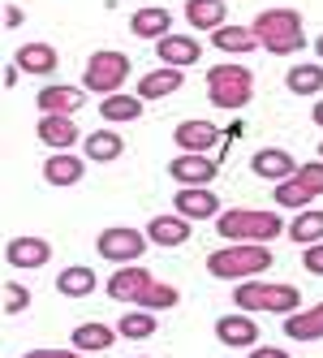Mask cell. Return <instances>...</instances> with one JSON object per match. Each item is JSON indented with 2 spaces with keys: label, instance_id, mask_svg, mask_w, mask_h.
Masks as SVG:
<instances>
[{
  "label": "cell",
  "instance_id": "29",
  "mask_svg": "<svg viewBox=\"0 0 323 358\" xmlns=\"http://www.w3.org/2000/svg\"><path fill=\"white\" fill-rule=\"evenodd\" d=\"M285 87L293 95H319L323 91V61H297V65H289Z\"/></svg>",
  "mask_w": 323,
  "mask_h": 358
},
{
  "label": "cell",
  "instance_id": "26",
  "mask_svg": "<svg viewBox=\"0 0 323 358\" xmlns=\"http://www.w3.org/2000/svg\"><path fill=\"white\" fill-rule=\"evenodd\" d=\"M186 22L194 31H220L229 27V9L225 0H186Z\"/></svg>",
  "mask_w": 323,
  "mask_h": 358
},
{
  "label": "cell",
  "instance_id": "20",
  "mask_svg": "<svg viewBox=\"0 0 323 358\" xmlns=\"http://www.w3.org/2000/svg\"><path fill=\"white\" fill-rule=\"evenodd\" d=\"M130 31H134L138 39H151V43H160L164 35H172V13H168V9H160V5L134 9V13H130Z\"/></svg>",
  "mask_w": 323,
  "mask_h": 358
},
{
  "label": "cell",
  "instance_id": "23",
  "mask_svg": "<svg viewBox=\"0 0 323 358\" xmlns=\"http://www.w3.org/2000/svg\"><path fill=\"white\" fill-rule=\"evenodd\" d=\"M121 337L117 328H108V324H99V320H91V324H78L69 332V341H73V350H82V354H104V350H112V341Z\"/></svg>",
  "mask_w": 323,
  "mask_h": 358
},
{
  "label": "cell",
  "instance_id": "21",
  "mask_svg": "<svg viewBox=\"0 0 323 358\" xmlns=\"http://www.w3.org/2000/svg\"><path fill=\"white\" fill-rule=\"evenodd\" d=\"M181 83H186V73H181V69L160 65V69H151V73H142L134 95H142V99H168V95H177V91H181Z\"/></svg>",
  "mask_w": 323,
  "mask_h": 358
},
{
  "label": "cell",
  "instance_id": "32",
  "mask_svg": "<svg viewBox=\"0 0 323 358\" xmlns=\"http://www.w3.org/2000/svg\"><path fill=\"white\" fill-rule=\"evenodd\" d=\"M117 332H121V337H130V341H147V337H156V311H142V306H130V311L121 315Z\"/></svg>",
  "mask_w": 323,
  "mask_h": 358
},
{
  "label": "cell",
  "instance_id": "6",
  "mask_svg": "<svg viewBox=\"0 0 323 358\" xmlns=\"http://www.w3.org/2000/svg\"><path fill=\"white\" fill-rule=\"evenodd\" d=\"M130 78V57L117 52V48H104V52H91L87 69H82V87L95 95H117Z\"/></svg>",
  "mask_w": 323,
  "mask_h": 358
},
{
  "label": "cell",
  "instance_id": "4",
  "mask_svg": "<svg viewBox=\"0 0 323 358\" xmlns=\"http://www.w3.org/2000/svg\"><path fill=\"white\" fill-rule=\"evenodd\" d=\"M271 268V246H255V242H229L207 255V272L216 280H255Z\"/></svg>",
  "mask_w": 323,
  "mask_h": 358
},
{
  "label": "cell",
  "instance_id": "5",
  "mask_svg": "<svg viewBox=\"0 0 323 358\" xmlns=\"http://www.w3.org/2000/svg\"><path fill=\"white\" fill-rule=\"evenodd\" d=\"M207 99L225 113H241L255 99V73L237 61H220L207 69Z\"/></svg>",
  "mask_w": 323,
  "mask_h": 358
},
{
  "label": "cell",
  "instance_id": "15",
  "mask_svg": "<svg viewBox=\"0 0 323 358\" xmlns=\"http://www.w3.org/2000/svg\"><path fill=\"white\" fill-rule=\"evenodd\" d=\"M13 65H17L22 73H35V78H47V73H57V65H61V52H57L52 43L35 39V43H22L17 52H13Z\"/></svg>",
  "mask_w": 323,
  "mask_h": 358
},
{
  "label": "cell",
  "instance_id": "36",
  "mask_svg": "<svg viewBox=\"0 0 323 358\" xmlns=\"http://www.w3.org/2000/svg\"><path fill=\"white\" fill-rule=\"evenodd\" d=\"M302 268H306L310 276H323V242H315V246L302 250Z\"/></svg>",
  "mask_w": 323,
  "mask_h": 358
},
{
  "label": "cell",
  "instance_id": "31",
  "mask_svg": "<svg viewBox=\"0 0 323 358\" xmlns=\"http://www.w3.org/2000/svg\"><path fill=\"white\" fill-rule=\"evenodd\" d=\"M285 238H289V242H297V246H315V242H323V212H319V208L297 212V216H293V224L285 229Z\"/></svg>",
  "mask_w": 323,
  "mask_h": 358
},
{
  "label": "cell",
  "instance_id": "8",
  "mask_svg": "<svg viewBox=\"0 0 323 358\" xmlns=\"http://www.w3.org/2000/svg\"><path fill=\"white\" fill-rule=\"evenodd\" d=\"M156 285V276L147 272V268H138V264H121L112 276H108V298L112 302H126V306H138L142 298H147V289Z\"/></svg>",
  "mask_w": 323,
  "mask_h": 358
},
{
  "label": "cell",
  "instance_id": "9",
  "mask_svg": "<svg viewBox=\"0 0 323 358\" xmlns=\"http://www.w3.org/2000/svg\"><path fill=\"white\" fill-rule=\"evenodd\" d=\"M220 164L211 156H198V151H181L177 160H168V177L177 186H211Z\"/></svg>",
  "mask_w": 323,
  "mask_h": 358
},
{
  "label": "cell",
  "instance_id": "13",
  "mask_svg": "<svg viewBox=\"0 0 323 358\" xmlns=\"http://www.w3.org/2000/svg\"><path fill=\"white\" fill-rule=\"evenodd\" d=\"M172 208L186 220H216L220 216V199L211 194V186H181L172 194Z\"/></svg>",
  "mask_w": 323,
  "mask_h": 358
},
{
  "label": "cell",
  "instance_id": "12",
  "mask_svg": "<svg viewBox=\"0 0 323 358\" xmlns=\"http://www.w3.org/2000/svg\"><path fill=\"white\" fill-rule=\"evenodd\" d=\"M47 259H52V242H47V238H35V234L9 238V246H5V264H9V268L35 272V268H43Z\"/></svg>",
  "mask_w": 323,
  "mask_h": 358
},
{
  "label": "cell",
  "instance_id": "33",
  "mask_svg": "<svg viewBox=\"0 0 323 358\" xmlns=\"http://www.w3.org/2000/svg\"><path fill=\"white\" fill-rule=\"evenodd\" d=\"M271 199H276V208H289V212H306L310 208V203H315V194L302 186V182H297V177H289V182H280L276 186V194H271Z\"/></svg>",
  "mask_w": 323,
  "mask_h": 358
},
{
  "label": "cell",
  "instance_id": "41",
  "mask_svg": "<svg viewBox=\"0 0 323 358\" xmlns=\"http://www.w3.org/2000/svg\"><path fill=\"white\" fill-rule=\"evenodd\" d=\"M315 57H319V61H323V35H319V39H315Z\"/></svg>",
  "mask_w": 323,
  "mask_h": 358
},
{
  "label": "cell",
  "instance_id": "3",
  "mask_svg": "<svg viewBox=\"0 0 323 358\" xmlns=\"http://www.w3.org/2000/svg\"><path fill=\"white\" fill-rule=\"evenodd\" d=\"M285 220L276 212H259V208H229L216 216V234L225 242H255V246H271V238L285 234Z\"/></svg>",
  "mask_w": 323,
  "mask_h": 358
},
{
  "label": "cell",
  "instance_id": "43",
  "mask_svg": "<svg viewBox=\"0 0 323 358\" xmlns=\"http://www.w3.org/2000/svg\"><path fill=\"white\" fill-rule=\"evenodd\" d=\"M142 358H147V354H142Z\"/></svg>",
  "mask_w": 323,
  "mask_h": 358
},
{
  "label": "cell",
  "instance_id": "17",
  "mask_svg": "<svg viewBox=\"0 0 323 358\" xmlns=\"http://www.w3.org/2000/svg\"><path fill=\"white\" fill-rule=\"evenodd\" d=\"M87 177V160H78L73 151H52V156L43 160V182L47 186H78Z\"/></svg>",
  "mask_w": 323,
  "mask_h": 358
},
{
  "label": "cell",
  "instance_id": "35",
  "mask_svg": "<svg viewBox=\"0 0 323 358\" xmlns=\"http://www.w3.org/2000/svg\"><path fill=\"white\" fill-rule=\"evenodd\" d=\"M297 182H302L315 199L323 194V160H310V164H302V169H297Z\"/></svg>",
  "mask_w": 323,
  "mask_h": 358
},
{
  "label": "cell",
  "instance_id": "18",
  "mask_svg": "<svg viewBox=\"0 0 323 358\" xmlns=\"http://www.w3.org/2000/svg\"><path fill=\"white\" fill-rule=\"evenodd\" d=\"M156 57L172 69H186V65H198V57H203V43H198L194 35H164L156 43Z\"/></svg>",
  "mask_w": 323,
  "mask_h": 358
},
{
  "label": "cell",
  "instance_id": "11",
  "mask_svg": "<svg viewBox=\"0 0 323 358\" xmlns=\"http://www.w3.org/2000/svg\"><path fill=\"white\" fill-rule=\"evenodd\" d=\"M216 341L229 345V350H255L259 345V324H255V315H246V311L220 315L216 320Z\"/></svg>",
  "mask_w": 323,
  "mask_h": 358
},
{
  "label": "cell",
  "instance_id": "25",
  "mask_svg": "<svg viewBox=\"0 0 323 358\" xmlns=\"http://www.w3.org/2000/svg\"><path fill=\"white\" fill-rule=\"evenodd\" d=\"M285 337H293V341H323V302L285 315Z\"/></svg>",
  "mask_w": 323,
  "mask_h": 358
},
{
  "label": "cell",
  "instance_id": "16",
  "mask_svg": "<svg viewBox=\"0 0 323 358\" xmlns=\"http://www.w3.org/2000/svg\"><path fill=\"white\" fill-rule=\"evenodd\" d=\"M35 134L43 147H52V151H69L73 143H82L78 134V125H73V117H61V113H43L39 125H35Z\"/></svg>",
  "mask_w": 323,
  "mask_h": 358
},
{
  "label": "cell",
  "instance_id": "10",
  "mask_svg": "<svg viewBox=\"0 0 323 358\" xmlns=\"http://www.w3.org/2000/svg\"><path fill=\"white\" fill-rule=\"evenodd\" d=\"M297 164L285 147H259L255 156H250V173L255 177H263V182H271V186H280V182H289V177H297Z\"/></svg>",
  "mask_w": 323,
  "mask_h": 358
},
{
  "label": "cell",
  "instance_id": "39",
  "mask_svg": "<svg viewBox=\"0 0 323 358\" xmlns=\"http://www.w3.org/2000/svg\"><path fill=\"white\" fill-rule=\"evenodd\" d=\"M22 17H27V13H22L17 5H5V31H13V27H22Z\"/></svg>",
  "mask_w": 323,
  "mask_h": 358
},
{
  "label": "cell",
  "instance_id": "38",
  "mask_svg": "<svg viewBox=\"0 0 323 358\" xmlns=\"http://www.w3.org/2000/svg\"><path fill=\"white\" fill-rule=\"evenodd\" d=\"M250 358H293L289 350H280V345H255L250 350Z\"/></svg>",
  "mask_w": 323,
  "mask_h": 358
},
{
  "label": "cell",
  "instance_id": "19",
  "mask_svg": "<svg viewBox=\"0 0 323 358\" xmlns=\"http://www.w3.org/2000/svg\"><path fill=\"white\" fill-rule=\"evenodd\" d=\"M190 224L194 220H186V216H151L147 220V238H151V246H164V250H172V246H186L190 242Z\"/></svg>",
  "mask_w": 323,
  "mask_h": 358
},
{
  "label": "cell",
  "instance_id": "42",
  "mask_svg": "<svg viewBox=\"0 0 323 358\" xmlns=\"http://www.w3.org/2000/svg\"><path fill=\"white\" fill-rule=\"evenodd\" d=\"M319 160H323V143H319Z\"/></svg>",
  "mask_w": 323,
  "mask_h": 358
},
{
  "label": "cell",
  "instance_id": "22",
  "mask_svg": "<svg viewBox=\"0 0 323 358\" xmlns=\"http://www.w3.org/2000/svg\"><path fill=\"white\" fill-rule=\"evenodd\" d=\"M172 143L181 151H198V156H207V151L220 143V130L211 121H181L177 130H172Z\"/></svg>",
  "mask_w": 323,
  "mask_h": 358
},
{
  "label": "cell",
  "instance_id": "37",
  "mask_svg": "<svg viewBox=\"0 0 323 358\" xmlns=\"http://www.w3.org/2000/svg\"><path fill=\"white\" fill-rule=\"evenodd\" d=\"M22 358H82V350H27Z\"/></svg>",
  "mask_w": 323,
  "mask_h": 358
},
{
  "label": "cell",
  "instance_id": "27",
  "mask_svg": "<svg viewBox=\"0 0 323 358\" xmlns=\"http://www.w3.org/2000/svg\"><path fill=\"white\" fill-rule=\"evenodd\" d=\"M95 285H99V276H95V268H87V264H69V268H61V276H57V294H61V298H91Z\"/></svg>",
  "mask_w": 323,
  "mask_h": 358
},
{
  "label": "cell",
  "instance_id": "1",
  "mask_svg": "<svg viewBox=\"0 0 323 358\" xmlns=\"http://www.w3.org/2000/svg\"><path fill=\"white\" fill-rule=\"evenodd\" d=\"M255 35H259V48H267L271 57H297L306 48V27H302V13L297 9H263L255 22Z\"/></svg>",
  "mask_w": 323,
  "mask_h": 358
},
{
  "label": "cell",
  "instance_id": "40",
  "mask_svg": "<svg viewBox=\"0 0 323 358\" xmlns=\"http://www.w3.org/2000/svg\"><path fill=\"white\" fill-rule=\"evenodd\" d=\"M310 117H315V125H323V99H315V113Z\"/></svg>",
  "mask_w": 323,
  "mask_h": 358
},
{
  "label": "cell",
  "instance_id": "7",
  "mask_svg": "<svg viewBox=\"0 0 323 358\" xmlns=\"http://www.w3.org/2000/svg\"><path fill=\"white\" fill-rule=\"evenodd\" d=\"M147 246H151L147 229H126V224H112V229H104V234L95 238L99 259H108V264H138Z\"/></svg>",
  "mask_w": 323,
  "mask_h": 358
},
{
  "label": "cell",
  "instance_id": "2",
  "mask_svg": "<svg viewBox=\"0 0 323 358\" xmlns=\"http://www.w3.org/2000/svg\"><path fill=\"white\" fill-rule=\"evenodd\" d=\"M233 302L237 311L246 315H293L297 306H302V294H297V285H285V280H237L233 289Z\"/></svg>",
  "mask_w": 323,
  "mask_h": 358
},
{
  "label": "cell",
  "instance_id": "28",
  "mask_svg": "<svg viewBox=\"0 0 323 358\" xmlns=\"http://www.w3.org/2000/svg\"><path fill=\"white\" fill-rule=\"evenodd\" d=\"M82 151L95 164H112V160H121V151H126V138H121L117 130H91L82 138Z\"/></svg>",
  "mask_w": 323,
  "mask_h": 358
},
{
  "label": "cell",
  "instance_id": "14",
  "mask_svg": "<svg viewBox=\"0 0 323 358\" xmlns=\"http://www.w3.org/2000/svg\"><path fill=\"white\" fill-rule=\"evenodd\" d=\"M35 104H39V117L43 113H61V117H73L82 104H87V87H69V83H47L39 95H35Z\"/></svg>",
  "mask_w": 323,
  "mask_h": 358
},
{
  "label": "cell",
  "instance_id": "24",
  "mask_svg": "<svg viewBox=\"0 0 323 358\" xmlns=\"http://www.w3.org/2000/svg\"><path fill=\"white\" fill-rule=\"evenodd\" d=\"M142 104L147 99L142 95H126V91H117V95H104L99 99V117H104L108 125H130L142 117Z\"/></svg>",
  "mask_w": 323,
  "mask_h": 358
},
{
  "label": "cell",
  "instance_id": "34",
  "mask_svg": "<svg viewBox=\"0 0 323 358\" xmlns=\"http://www.w3.org/2000/svg\"><path fill=\"white\" fill-rule=\"evenodd\" d=\"M31 306V289L17 285V280H5V315H22Z\"/></svg>",
  "mask_w": 323,
  "mask_h": 358
},
{
  "label": "cell",
  "instance_id": "30",
  "mask_svg": "<svg viewBox=\"0 0 323 358\" xmlns=\"http://www.w3.org/2000/svg\"><path fill=\"white\" fill-rule=\"evenodd\" d=\"M211 43L229 57H246L259 48V35H255V27H220V31H211Z\"/></svg>",
  "mask_w": 323,
  "mask_h": 358
}]
</instances>
